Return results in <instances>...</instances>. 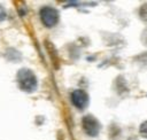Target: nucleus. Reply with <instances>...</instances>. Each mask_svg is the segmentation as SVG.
<instances>
[{
  "label": "nucleus",
  "mask_w": 147,
  "mask_h": 140,
  "mask_svg": "<svg viewBox=\"0 0 147 140\" xmlns=\"http://www.w3.org/2000/svg\"><path fill=\"white\" fill-rule=\"evenodd\" d=\"M17 81L20 87L25 92H32L37 87V78L29 69H21L17 73Z\"/></svg>",
  "instance_id": "f257e3e1"
},
{
  "label": "nucleus",
  "mask_w": 147,
  "mask_h": 140,
  "mask_svg": "<svg viewBox=\"0 0 147 140\" xmlns=\"http://www.w3.org/2000/svg\"><path fill=\"white\" fill-rule=\"evenodd\" d=\"M40 18L45 26L52 28L59 22V13L55 8L45 6L40 9Z\"/></svg>",
  "instance_id": "f03ea898"
},
{
  "label": "nucleus",
  "mask_w": 147,
  "mask_h": 140,
  "mask_svg": "<svg viewBox=\"0 0 147 140\" xmlns=\"http://www.w3.org/2000/svg\"><path fill=\"white\" fill-rule=\"evenodd\" d=\"M82 124H83V129H84L85 133H87L88 135L96 137L99 134L100 124H99V122L93 116H91V115L84 116V118L82 120Z\"/></svg>",
  "instance_id": "7ed1b4c3"
},
{
  "label": "nucleus",
  "mask_w": 147,
  "mask_h": 140,
  "mask_svg": "<svg viewBox=\"0 0 147 140\" xmlns=\"http://www.w3.org/2000/svg\"><path fill=\"white\" fill-rule=\"evenodd\" d=\"M71 102L77 109L83 110L88 104V95L83 90H76L71 94Z\"/></svg>",
  "instance_id": "20e7f679"
},
{
  "label": "nucleus",
  "mask_w": 147,
  "mask_h": 140,
  "mask_svg": "<svg viewBox=\"0 0 147 140\" xmlns=\"http://www.w3.org/2000/svg\"><path fill=\"white\" fill-rule=\"evenodd\" d=\"M140 17L144 21L147 22V3L144 5V6H141V8H140Z\"/></svg>",
  "instance_id": "39448f33"
},
{
  "label": "nucleus",
  "mask_w": 147,
  "mask_h": 140,
  "mask_svg": "<svg viewBox=\"0 0 147 140\" xmlns=\"http://www.w3.org/2000/svg\"><path fill=\"white\" fill-rule=\"evenodd\" d=\"M140 132H141L145 137H147V122H145V123L141 125V127H140Z\"/></svg>",
  "instance_id": "423d86ee"
},
{
  "label": "nucleus",
  "mask_w": 147,
  "mask_h": 140,
  "mask_svg": "<svg viewBox=\"0 0 147 140\" xmlns=\"http://www.w3.org/2000/svg\"><path fill=\"white\" fill-rule=\"evenodd\" d=\"M5 17H6V11H5V9L2 8V6H0V21L5 20Z\"/></svg>",
  "instance_id": "0eeeda50"
},
{
  "label": "nucleus",
  "mask_w": 147,
  "mask_h": 140,
  "mask_svg": "<svg viewBox=\"0 0 147 140\" xmlns=\"http://www.w3.org/2000/svg\"><path fill=\"white\" fill-rule=\"evenodd\" d=\"M144 41H145V45H147V31L144 33Z\"/></svg>",
  "instance_id": "6e6552de"
}]
</instances>
